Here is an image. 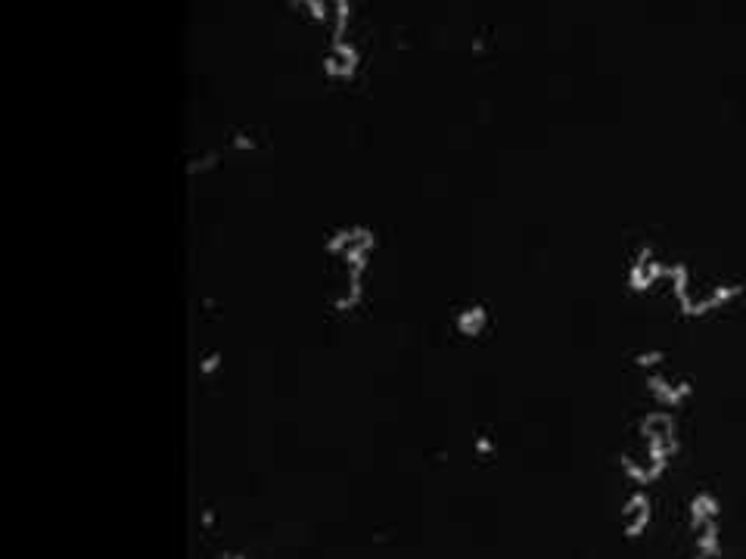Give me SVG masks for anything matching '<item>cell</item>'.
<instances>
[{
	"mask_svg": "<svg viewBox=\"0 0 746 559\" xmlns=\"http://www.w3.org/2000/svg\"><path fill=\"white\" fill-rule=\"evenodd\" d=\"M327 66H330V72L333 75H349V68H351V56H349V50L345 47H330V53H327Z\"/></svg>",
	"mask_w": 746,
	"mask_h": 559,
	"instance_id": "cell-1",
	"label": "cell"
}]
</instances>
